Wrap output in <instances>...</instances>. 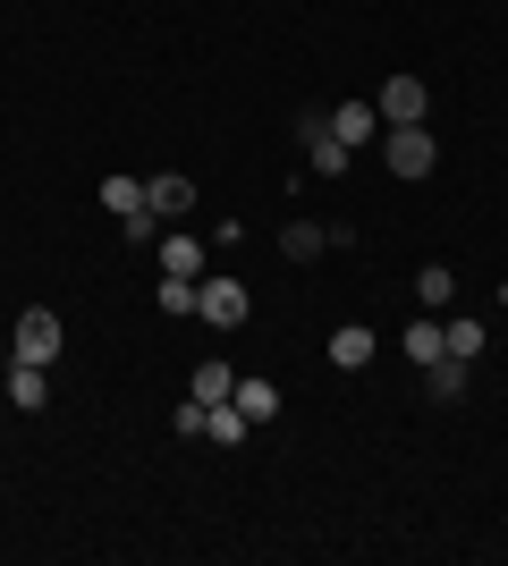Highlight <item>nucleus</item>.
Masks as SVG:
<instances>
[{
	"label": "nucleus",
	"instance_id": "nucleus-1",
	"mask_svg": "<svg viewBox=\"0 0 508 566\" xmlns=\"http://www.w3.org/2000/svg\"><path fill=\"white\" fill-rule=\"evenodd\" d=\"M9 364H60V313L51 305H25L18 313V331H9Z\"/></svg>",
	"mask_w": 508,
	"mask_h": 566
},
{
	"label": "nucleus",
	"instance_id": "nucleus-2",
	"mask_svg": "<svg viewBox=\"0 0 508 566\" xmlns=\"http://www.w3.org/2000/svg\"><path fill=\"white\" fill-rule=\"evenodd\" d=\"M382 161H390V178H433L440 144L424 136V127H382Z\"/></svg>",
	"mask_w": 508,
	"mask_h": 566
},
{
	"label": "nucleus",
	"instance_id": "nucleus-3",
	"mask_svg": "<svg viewBox=\"0 0 508 566\" xmlns=\"http://www.w3.org/2000/svg\"><path fill=\"white\" fill-rule=\"evenodd\" d=\"M246 313H255L246 280H195V322H212V331H246Z\"/></svg>",
	"mask_w": 508,
	"mask_h": 566
},
{
	"label": "nucleus",
	"instance_id": "nucleus-4",
	"mask_svg": "<svg viewBox=\"0 0 508 566\" xmlns=\"http://www.w3.org/2000/svg\"><path fill=\"white\" fill-rule=\"evenodd\" d=\"M373 111H382V127H424V111H433V85H424V76H390L382 94H373Z\"/></svg>",
	"mask_w": 508,
	"mask_h": 566
},
{
	"label": "nucleus",
	"instance_id": "nucleus-5",
	"mask_svg": "<svg viewBox=\"0 0 508 566\" xmlns=\"http://www.w3.org/2000/svg\"><path fill=\"white\" fill-rule=\"evenodd\" d=\"M322 127H331V136L348 144V153H364V144H382V111H373V94H364V102H339V111L322 118Z\"/></svg>",
	"mask_w": 508,
	"mask_h": 566
},
{
	"label": "nucleus",
	"instance_id": "nucleus-6",
	"mask_svg": "<svg viewBox=\"0 0 508 566\" xmlns=\"http://www.w3.org/2000/svg\"><path fill=\"white\" fill-rule=\"evenodd\" d=\"M297 136H305V161H314L322 178H348V161H356V153H348V144H339L331 127H322V111H305V118H297Z\"/></svg>",
	"mask_w": 508,
	"mask_h": 566
},
{
	"label": "nucleus",
	"instance_id": "nucleus-7",
	"mask_svg": "<svg viewBox=\"0 0 508 566\" xmlns=\"http://www.w3.org/2000/svg\"><path fill=\"white\" fill-rule=\"evenodd\" d=\"M373 347H382V331H373V322H339V331H331V364H339V373H364V364H373Z\"/></svg>",
	"mask_w": 508,
	"mask_h": 566
},
{
	"label": "nucleus",
	"instance_id": "nucleus-8",
	"mask_svg": "<svg viewBox=\"0 0 508 566\" xmlns=\"http://www.w3.org/2000/svg\"><path fill=\"white\" fill-rule=\"evenodd\" d=\"M398 347H407V364H415V373H424L433 355H449V322H433V313H415L407 331H398Z\"/></svg>",
	"mask_w": 508,
	"mask_h": 566
},
{
	"label": "nucleus",
	"instance_id": "nucleus-9",
	"mask_svg": "<svg viewBox=\"0 0 508 566\" xmlns=\"http://www.w3.org/2000/svg\"><path fill=\"white\" fill-rule=\"evenodd\" d=\"M466 373H475V364L433 355V364H424V398H433V406H466Z\"/></svg>",
	"mask_w": 508,
	"mask_h": 566
},
{
	"label": "nucleus",
	"instance_id": "nucleus-10",
	"mask_svg": "<svg viewBox=\"0 0 508 566\" xmlns=\"http://www.w3.org/2000/svg\"><path fill=\"white\" fill-rule=\"evenodd\" d=\"M229 406H238L246 423L263 431V423H271V415H280V389H271V380H263V373H238V389H229Z\"/></svg>",
	"mask_w": 508,
	"mask_h": 566
},
{
	"label": "nucleus",
	"instance_id": "nucleus-11",
	"mask_svg": "<svg viewBox=\"0 0 508 566\" xmlns=\"http://www.w3.org/2000/svg\"><path fill=\"white\" fill-rule=\"evenodd\" d=\"M145 203L162 220H187V203H195V178H178V169H162V178H145Z\"/></svg>",
	"mask_w": 508,
	"mask_h": 566
},
{
	"label": "nucleus",
	"instance_id": "nucleus-12",
	"mask_svg": "<svg viewBox=\"0 0 508 566\" xmlns=\"http://www.w3.org/2000/svg\"><path fill=\"white\" fill-rule=\"evenodd\" d=\"M153 254H162V271H178V280H204V237H187V229H169L162 245H153Z\"/></svg>",
	"mask_w": 508,
	"mask_h": 566
},
{
	"label": "nucleus",
	"instance_id": "nucleus-13",
	"mask_svg": "<svg viewBox=\"0 0 508 566\" xmlns=\"http://www.w3.org/2000/svg\"><path fill=\"white\" fill-rule=\"evenodd\" d=\"M0 389H9V406H25V415H34V406H51V373H43V364H9V380H0Z\"/></svg>",
	"mask_w": 508,
	"mask_h": 566
},
{
	"label": "nucleus",
	"instance_id": "nucleus-14",
	"mask_svg": "<svg viewBox=\"0 0 508 566\" xmlns=\"http://www.w3.org/2000/svg\"><path fill=\"white\" fill-rule=\"evenodd\" d=\"M449 296H458V271H449V262H424V271H415V305L449 313Z\"/></svg>",
	"mask_w": 508,
	"mask_h": 566
},
{
	"label": "nucleus",
	"instance_id": "nucleus-15",
	"mask_svg": "<svg viewBox=\"0 0 508 566\" xmlns=\"http://www.w3.org/2000/svg\"><path fill=\"white\" fill-rule=\"evenodd\" d=\"M229 389H238V373H229V364H195V380H187V398H204V406H229Z\"/></svg>",
	"mask_w": 508,
	"mask_h": 566
},
{
	"label": "nucleus",
	"instance_id": "nucleus-16",
	"mask_svg": "<svg viewBox=\"0 0 508 566\" xmlns=\"http://www.w3.org/2000/svg\"><path fill=\"white\" fill-rule=\"evenodd\" d=\"M322 245H331V220H322V229H314V220H289V229H280V254H289V262H314Z\"/></svg>",
	"mask_w": 508,
	"mask_h": 566
},
{
	"label": "nucleus",
	"instance_id": "nucleus-17",
	"mask_svg": "<svg viewBox=\"0 0 508 566\" xmlns=\"http://www.w3.org/2000/svg\"><path fill=\"white\" fill-rule=\"evenodd\" d=\"M102 203H111V220L145 212V178H127V169H111V178H102Z\"/></svg>",
	"mask_w": 508,
	"mask_h": 566
},
{
	"label": "nucleus",
	"instance_id": "nucleus-18",
	"mask_svg": "<svg viewBox=\"0 0 508 566\" xmlns=\"http://www.w3.org/2000/svg\"><path fill=\"white\" fill-rule=\"evenodd\" d=\"M246 431H255V423H246L238 406H204V440H212V449H238Z\"/></svg>",
	"mask_w": 508,
	"mask_h": 566
},
{
	"label": "nucleus",
	"instance_id": "nucleus-19",
	"mask_svg": "<svg viewBox=\"0 0 508 566\" xmlns=\"http://www.w3.org/2000/svg\"><path fill=\"white\" fill-rule=\"evenodd\" d=\"M153 305H162V313H195V280H178V271H162V287H153Z\"/></svg>",
	"mask_w": 508,
	"mask_h": 566
},
{
	"label": "nucleus",
	"instance_id": "nucleus-20",
	"mask_svg": "<svg viewBox=\"0 0 508 566\" xmlns=\"http://www.w3.org/2000/svg\"><path fill=\"white\" fill-rule=\"evenodd\" d=\"M120 237H127V245H162V212H153V203H145V212H127Z\"/></svg>",
	"mask_w": 508,
	"mask_h": 566
},
{
	"label": "nucleus",
	"instance_id": "nucleus-21",
	"mask_svg": "<svg viewBox=\"0 0 508 566\" xmlns=\"http://www.w3.org/2000/svg\"><path fill=\"white\" fill-rule=\"evenodd\" d=\"M449 355L475 364V355H484V322H449Z\"/></svg>",
	"mask_w": 508,
	"mask_h": 566
},
{
	"label": "nucleus",
	"instance_id": "nucleus-22",
	"mask_svg": "<svg viewBox=\"0 0 508 566\" xmlns=\"http://www.w3.org/2000/svg\"><path fill=\"white\" fill-rule=\"evenodd\" d=\"M169 431H178V440H204V398L178 406V415H169Z\"/></svg>",
	"mask_w": 508,
	"mask_h": 566
}]
</instances>
